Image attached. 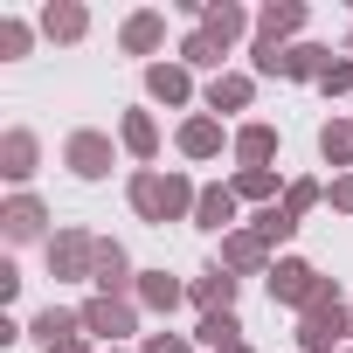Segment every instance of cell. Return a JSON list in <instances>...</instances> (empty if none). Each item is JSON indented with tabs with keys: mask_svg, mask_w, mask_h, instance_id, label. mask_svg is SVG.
I'll return each instance as SVG.
<instances>
[{
	"mask_svg": "<svg viewBox=\"0 0 353 353\" xmlns=\"http://www.w3.org/2000/svg\"><path fill=\"white\" fill-rule=\"evenodd\" d=\"M125 201H132V215H139V222L166 229V222H194V201H201V188L188 181V173H159V166H139L132 181H125Z\"/></svg>",
	"mask_w": 353,
	"mask_h": 353,
	"instance_id": "6da1fadb",
	"label": "cell"
},
{
	"mask_svg": "<svg viewBox=\"0 0 353 353\" xmlns=\"http://www.w3.org/2000/svg\"><path fill=\"white\" fill-rule=\"evenodd\" d=\"M263 284H270V305H291L298 319H305L312 305H339V284H332L319 263H305V256H277Z\"/></svg>",
	"mask_w": 353,
	"mask_h": 353,
	"instance_id": "7a4b0ae2",
	"label": "cell"
},
{
	"mask_svg": "<svg viewBox=\"0 0 353 353\" xmlns=\"http://www.w3.org/2000/svg\"><path fill=\"white\" fill-rule=\"evenodd\" d=\"M97 270V236L90 229H56L49 236V277L56 284H90Z\"/></svg>",
	"mask_w": 353,
	"mask_h": 353,
	"instance_id": "3957f363",
	"label": "cell"
},
{
	"mask_svg": "<svg viewBox=\"0 0 353 353\" xmlns=\"http://www.w3.org/2000/svg\"><path fill=\"white\" fill-rule=\"evenodd\" d=\"M77 312H83V332L104 339V346H125V339L139 332V298H90V305H77Z\"/></svg>",
	"mask_w": 353,
	"mask_h": 353,
	"instance_id": "277c9868",
	"label": "cell"
},
{
	"mask_svg": "<svg viewBox=\"0 0 353 353\" xmlns=\"http://www.w3.org/2000/svg\"><path fill=\"white\" fill-rule=\"evenodd\" d=\"M291 339H298L305 353H339V339H353V312H346V305H312Z\"/></svg>",
	"mask_w": 353,
	"mask_h": 353,
	"instance_id": "5b68a950",
	"label": "cell"
},
{
	"mask_svg": "<svg viewBox=\"0 0 353 353\" xmlns=\"http://www.w3.org/2000/svg\"><path fill=\"white\" fill-rule=\"evenodd\" d=\"M63 166L77 173V181H104V173L118 166V152H111L104 132H70V139H63Z\"/></svg>",
	"mask_w": 353,
	"mask_h": 353,
	"instance_id": "8992f818",
	"label": "cell"
},
{
	"mask_svg": "<svg viewBox=\"0 0 353 353\" xmlns=\"http://www.w3.org/2000/svg\"><path fill=\"white\" fill-rule=\"evenodd\" d=\"M215 263H222L229 277H270L277 256H270V243H263L256 229H236V236H222V256H215Z\"/></svg>",
	"mask_w": 353,
	"mask_h": 353,
	"instance_id": "52a82bcc",
	"label": "cell"
},
{
	"mask_svg": "<svg viewBox=\"0 0 353 353\" xmlns=\"http://www.w3.org/2000/svg\"><path fill=\"white\" fill-rule=\"evenodd\" d=\"M90 284H97V298H132V291H139V270H132L125 243L97 236V270H90Z\"/></svg>",
	"mask_w": 353,
	"mask_h": 353,
	"instance_id": "ba28073f",
	"label": "cell"
},
{
	"mask_svg": "<svg viewBox=\"0 0 353 353\" xmlns=\"http://www.w3.org/2000/svg\"><path fill=\"white\" fill-rule=\"evenodd\" d=\"M35 166H42V139H35L28 125L0 132V173H8L14 188H28V181H35Z\"/></svg>",
	"mask_w": 353,
	"mask_h": 353,
	"instance_id": "9c48e42d",
	"label": "cell"
},
{
	"mask_svg": "<svg viewBox=\"0 0 353 353\" xmlns=\"http://www.w3.org/2000/svg\"><path fill=\"white\" fill-rule=\"evenodd\" d=\"M236 291H243V277H229L222 263H208L194 284H188V305L208 319V312H236Z\"/></svg>",
	"mask_w": 353,
	"mask_h": 353,
	"instance_id": "30bf717a",
	"label": "cell"
},
{
	"mask_svg": "<svg viewBox=\"0 0 353 353\" xmlns=\"http://www.w3.org/2000/svg\"><path fill=\"white\" fill-rule=\"evenodd\" d=\"M145 97L152 104H194V70H181V63H145Z\"/></svg>",
	"mask_w": 353,
	"mask_h": 353,
	"instance_id": "8fae6325",
	"label": "cell"
},
{
	"mask_svg": "<svg viewBox=\"0 0 353 353\" xmlns=\"http://www.w3.org/2000/svg\"><path fill=\"white\" fill-rule=\"evenodd\" d=\"M305 28V0H263L256 8V42H277L291 49V35Z\"/></svg>",
	"mask_w": 353,
	"mask_h": 353,
	"instance_id": "7c38bea8",
	"label": "cell"
},
{
	"mask_svg": "<svg viewBox=\"0 0 353 353\" xmlns=\"http://www.w3.org/2000/svg\"><path fill=\"white\" fill-rule=\"evenodd\" d=\"M118 49H125V56H159V49H166V14H159V8H139V14L118 28Z\"/></svg>",
	"mask_w": 353,
	"mask_h": 353,
	"instance_id": "4fadbf2b",
	"label": "cell"
},
{
	"mask_svg": "<svg viewBox=\"0 0 353 353\" xmlns=\"http://www.w3.org/2000/svg\"><path fill=\"white\" fill-rule=\"evenodd\" d=\"M28 332L42 339V353H56V346H70V339H90V332H83V312H70V305H42Z\"/></svg>",
	"mask_w": 353,
	"mask_h": 353,
	"instance_id": "5bb4252c",
	"label": "cell"
},
{
	"mask_svg": "<svg viewBox=\"0 0 353 353\" xmlns=\"http://www.w3.org/2000/svg\"><path fill=\"white\" fill-rule=\"evenodd\" d=\"M0 229H8V243H35V236H49V208L35 194H14L0 208Z\"/></svg>",
	"mask_w": 353,
	"mask_h": 353,
	"instance_id": "9a60e30c",
	"label": "cell"
},
{
	"mask_svg": "<svg viewBox=\"0 0 353 353\" xmlns=\"http://www.w3.org/2000/svg\"><path fill=\"white\" fill-rule=\"evenodd\" d=\"M236 188H201V201H194V229H208V236H236Z\"/></svg>",
	"mask_w": 353,
	"mask_h": 353,
	"instance_id": "2e32d148",
	"label": "cell"
},
{
	"mask_svg": "<svg viewBox=\"0 0 353 353\" xmlns=\"http://www.w3.org/2000/svg\"><path fill=\"white\" fill-rule=\"evenodd\" d=\"M42 35L49 42H83L90 35V8H83V0H49V8H42Z\"/></svg>",
	"mask_w": 353,
	"mask_h": 353,
	"instance_id": "e0dca14e",
	"label": "cell"
},
{
	"mask_svg": "<svg viewBox=\"0 0 353 353\" xmlns=\"http://www.w3.org/2000/svg\"><path fill=\"white\" fill-rule=\"evenodd\" d=\"M201 35H215L222 49H236L250 35V14L236 8V0H201Z\"/></svg>",
	"mask_w": 353,
	"mask_h": 353,
	"instance_id": "ac0fdd59",
	"label": "cell"
},
{
	"mask_svg": "<svg viewBox=\"0 0 353 353\" xmlns=\"http://www.w3.org/2000/svg\"><path fill=\"white\" fill-rule=\"evenodd\" d=\"M132 298H139V312H159V319H166L173 305H188V284L166 277V270H139V291H132Z\"/></svg>",
	"mask_w": 353,
	"mask_h": 353,
	"instance_id": "d6986e66",
	"label": "cell"
},
{
	"mask_svg": "<svg viewBox=\"0 0 353 353\" xmlns=\"http://www.w3.org/2000/svg\"><path fill=\"white\" fill-rule=\"evenodd\" d=\"M332 63H339V56H332L325 42H291V49H284V77H291V83H325Z\"/></svg>",
	"mask_w": 353,
	"mask_h": 353,
	"instance_id": "ffe728a7",
	"label": "cell"
},
{
	"mask_svg": "<svg viewBox=\"0 0 353 353\" xmlns=\"http://www.w3.org/2000/svg\"><path fill=\"white\" fill-rule=\"evenodd\" d=\"M118 145H125L139 166H152V159H159V125H152V111H125V118H118Z\"/></svg>",
	"mask_w": 353,
	"mask_h": 353,
	"instance_id": "44dd1931",
	"label": "cell"
},
{
	"mask_svg": "<svg viewBox=\"0 0 353 353\" xmlns=\"http://www.w3.org/2000/svg\"><path fill=\"white\" fill-rule=\"evenodd\" d=\"M222 145H236V139H222V118L194 111V118L181 125V152H188V159H222Z\"/></svg>",
	"mask_w": 353,
	"mask_h": 353,
	"instance_id": "7402d4cb",
	"label": "cell"
},
{
	"mask_svg": "<svg viewBox=\"0 0 353 353\" xmlns=\"http://www.w3.org/2000/svg\"><path fill=\"white\" fill-rule=\"evenodd\" d=\"M250 97H256V77H243V70L208 77V118L215 111H250Z\"/></svg>",
	"mask_w": 353,
	"mask_h": 353,
	"instance_id": "603a6c76",
	"label": "cell"
},
{
	"mask_svg": "<svg viewBox=\"0 0 353 353\" xmlns=\"http://www.w3.org/2000/svg\"><path fill=\"white\" fill-rule=\"evenodd\" d=\"M229 188H236V201H256V208H277V194H284L277 188V166H236Z\"/></svg>",
	"mask_w": 353,
	"mask_h": 353,
	"instance_id": "cb8c5ba5",
	"label": "cell"
},
{
	"mask_svg": "<svg viewBox=\"0 0 353 353\" xmlns=\"http://www.w3.org/2000/svg\"><path fill=\"white\" fill-rule=\"evenodd\" d=\"M194 346H208V353L243 346V319H236V312H208V319H194Z\"/></svg>",
	"mask_w": 353,
	"mask_h": 353,
	"instance_id": "d4e9b609",
	"label": "cell"
},
{
	"mask_svg": "<svg viewBox=\"0 0 353 353\" xmlns=\"http://www.w3.org/2000/svg\"><path fill=\"white\" fill-rule=\"evenodd\" d=\"M277 159V125H243L236 132V166H270Z\"/></svg>",
	"mask_w": 353,
	"mask_h": 353,
	"instance_id": "484cf974",
	"label": "cell"
},
{
	"mask_svg": "<svg viewBox=\"0 0 353 353\" xmlns=\"http://www.w3.org/2000/svg\"><path fill=\"white\" fill-rule=\"evenodd\" d=\"M250 229H256V236L270 243V256H277V250H284V243H291V236H298L305 222H298V215H291V208L277 201V208H256V215H250Z\"/></svg>",
	"mask_w": 353,
	"mask_h": 353,
	"instance_id": "4316f807",
	"label": "cell"
},
{
	"mask_svg": "<svg viewBox=\"0 0 353 353\" xmlns=\"http://www.w3.org/2000/svg\"><path fill=\"white\" fill-rule=\"evenodd\" d=\"M319 159L353 173V118H325V125H319Z\"/></svg>",
	"mask_w": 353,
	"mask_h": 353,
	"instance_id": "83f0119b",
	"label": "cell"
},
{
	"mask_svg": "<svg viewBox=\"0 0 353 353\" xmlns=\"http://www.w3.org/2000/svg\"><path fill=\"white\" fill-rule=\"evenodd\" d=\"M222 56H229V49H222L215 35H201V28L181 35V70H215V77H222Z\"/></svg>",
	"mask_w": 353,
	"mask_h": 353,
	"instance_id": "f1b7e54d",
	"label": "cell"
},
{
	"mask_svg": "<svg viewBox=\"0 0 353 353\" xmlns=\"http://www.w3.org/2000/svg\"><path fill=\"white\" fill-rule=\"evenodd\" d=\"M35 49V28L28 21H0V63H21Z\"/></svg>",
	"mask_w": 353,
	"mask_h": 353,
	"instance_id": "f546056e",
	"label": "cell"
},
{
	"mask_svg": "<svg viewBox=\"0 0 353 353\" xmlns=\"http://www.w3.org/2000/svg\"><path fill=\"white\" fill-rule=\"evenodd\" d=\"M319 201H325V188H319V181H284V208H291L298 222H305Z\"/></svg>",
	"mask_w": 353,
	"mask_h": 353,
	"instance_id": "4dcf8cb0",
	"label": "cell"
},
{
	"mask_svg": "<svg viewBox=\"0 0 353 353\" xmlns=\"http://www.w3.org/2000/svg\"><path fill=\"white\" fill-rule=\"evenodd\" d=\"M250 70L256 77H284V49L277 42H250Z\"/></svg>",
	"mask_w": 353,
	"mask_h": 353,
	"instance_id": "1f68e13d",
	"label": "cell"
},
{
	"mask_svg": "<svg viewBox=\"0 0 353 353\" xmlns=\"http://www.w3.org/2000/svg\"><path fill=\"white\" fill-rule=\"evenodd\" d=\"M139 353H194V339H188V332H145Z\"/></svg>",
	"mask_w": 353,
	"mask_h": 353,
	"instance_id": "d6a6232c",
	"label": "cell"
},
{
	"mask_svg": "<svg viewBox=\"0 0 353 353\" xmlns=\"http://www.w3.org/2000/svg\"><path fill=\"white\" fill-rule=\"evenodd\" d=\"M325 97H353V56H339L332 70H325V83H319Z\"/></svg>",
	"mask_w": 353,
	"mask_h": 353,
	"instance_id": "836d02e7",
	"label": "cell"
},
{
	"mask_svg": "<svg viewBox=\"0 0 353 353\" xmlns=\"http://www.w3.org/2000/svg\"><path fill=\"white\" fill-rule=\"evenodd\" d=\"M325 201H332V208H339V215H353V173H339V181H332V188H325Z\"/></svg>",
	"mask_w": 353,
	"mask_h": 353,
	"instance_id": "e575fe53",
	"label": "cell"
},
{
	"mask_svg": "<svg viewBox=\"0 0 353 353\" xmlns=\"http://www.w3.org/2000/svg\"><path fill=\"white\" fill-rule=\"evenodd\" d=\"M56 353H90V339H70V346H56Z\"/></svg>",
	"mask_w": 353,
	"mask_h": 353,
	"instance_id": "d590c367",
	"label": "cell"
},
{
	"mask_svg": "<svg viewBox=\"0 0 353 353\" xmlns=\"http://www.w3.org/2000/svg\"><path fill=\"white\" fill-rule=\"evenodd\" d=\"M229 353H256V346H229Z\"/></svg>",
	"mask_w": 353,
	"mask_h": 353,
	"instance_id": "8d00e7d4",
	"label": "cell"
},
{
	"mask_svg": "<svg viewBox=\"0 0 353 353\" xmlns=\"http://www.w3.org/2000/svg\"><path fill=\"white\" fill-rule=\"evenodd\" d=\"M104 353H132V346H104Z\"/></svg>",
	"mask_w": 353,
	"mask_h": 353,
	"instance_id": "74e56055",
	"label": "cell"
},
{
	"mask_svg": "<svg viewBox=\"0 0 353 353\" xmlns=\"http://www.w3.org/2000/svg\"><path fill=\"white\" fill-rule=\"evenodd\" d=\"M346 56H353V35H346Z\"/></svg>",
	"mask_w": 353,
	"mask_h": 353,
	"instance_id": "f35d334b",
	"label": "cell"
},
{
	"mask_svg": "<svg viewBox=\"0 0 353 353\" xmlns=\"http://www.w3.org/2000/svg\"><path fill=\"white\" fill-rule=\"evenodd\" d=\"M346 353H353V346H346Z\"/></svg>",
	"mask_w": 353,
	"mask_h": 353,
	"instance_id": "ab89813d",
	"label": "cell"
}]
</instances>
